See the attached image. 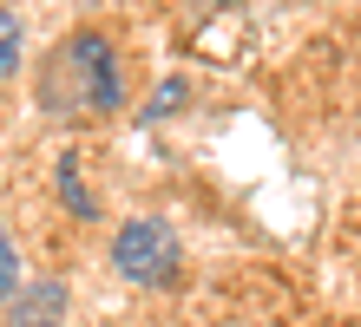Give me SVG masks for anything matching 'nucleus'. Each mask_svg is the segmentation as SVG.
<instances>
[{"instance_id":"f257e3e1","label":"nucleus","mask_w":361,"mask_h":327,"mask_svg":"<svg viewBox=\"0 0 361 327\" xmlns=\"http://www.w3.org/2000/svg\"><path fill=\"white\" fill-rule=\"evenodd\" d=\"M39 98H47V112H59V118H105V112H118L125 79H118L112 39H105L99 27H86V33H73L66 46H53L47 72H39Z\"/></svg>"},{"instance_id":"0eeeda50","label":"nucleus","mask_w":361,"mask_h":327,"mask_svg":"<svg viewBox=\"0 0 361 327\" xmlns=\"http://www.w3.org/2000/svg\"><path fill=\"white\" fill-rule=\"evenodd\" d=\"M178 105H184V85L171 79V85H158V92H152V112H145V118H171Z\"/></svg>"},{"instance_id":"6e6552de","label":"nucleus","mask_w":361,"mask_h":327,"mask_svg":"<svg viewBox=\"0 0 361 327\" xmlns=\"http://www.w3.org/2000/svg\"><path fill=\"white\" fill-rule=\"evenodd\" d=\"M224 7H230V0H224Z\"/></svg>"},{"instance_id":"423d86ee","label":"nucleus","mask_w":361,"mask_h":327,"mask_svg":"<svg viewBox=\"0 0 361 327\" xmlns=\"http://www.w3.org/2000/svg\"><path fill=\"white\" fill-rule=\"evenodd\" d=\"M13 59H20V20H13V13H0V72H7Z\"/></svg>"},{"instance_id":"39448f33","label":"nucleus","mask_w":361,"mask_h":327,"mask_svg":"<svg viewBox=\"0 0 361 327\" xmlns=\"http://www.w3.org/2000/svg\"><path fill=\"white\" fill-rule=\"evenodd\" d=\"M13 288H20V255H13V236L0 229V301H7Z\"/></svg>"},{"instance_id":"7ed1b4c3","label":"nucleus","mask_w":361,"mask_h":327,"mask_svg":"<svg viewBox=\"0 0 361 327\" xmlns=\"http://www.w3.org/2000/svg\"><path fill=\"white\" fill-rule=\"evenodd\" d=\"M59 308H66V288H59V281H39V288L20 295L13 327H66V321H59Z\"/></svg>"},{"instance_id":"f03ea898","label":"nucleus","mask_w":361,"mask_h":327,"mask_svg":"<svg viewBox=\"0 0 361 327\" xmlns=\"http://www.w3.org/2000/svg\"><path fill=\"white\" fill-rule=\"evenodd\" d=\"M112 269L125 281H138V288H164V281L178 275V236H171V223L132 216V223L118 229V243H112Z\"/></svg>"},{"instance_id":"20e7f679","label":"nucleus","mask_w":361,"mask_h":327,"mask_svg":"<svg viewBox=\"0 0 361 327\" xmlns=\"http://www.w3.org/2000/svg\"><path fill=\"white\" fill-rule=\"evenodd\" d=\"M59 196L73 203V216H99L92 196H86V184H79V158H59Z\"/></svg>"}]
</instances>
